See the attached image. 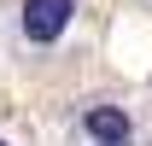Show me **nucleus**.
<instances>
[{
  "mask_svg": "<svg viewBox=\"0 0 152 146\" xmlns=\"http://www.w3.org/2000/svg\"><path fill=\"white\" fill-rule=\"evenodd\" d=\"M0 146H12V140H0Z\"/></svg>",
  "mask_w": 152,
  "mask_h": 146,
  "instance_id": "obj_3",
  "label": "nucleus"
},
{
  "mask_svg": "<svg viewBox=\"0 0 152 146\" xmlns=\"http://www.w3.org/2000/svg\"><path fill=\"white\" fill-rule=\"evenodd\" d=\"M76 134H82L88 146H129V140H134V111H129V105H111V99H99V105L82 111Z\"/></svg>",
  "mask_w": 152,
  "mask_h": 146,
  "instance_id": "obj_2",
  "label": "nucleus"
},
{
  "mask_svg": "<svg viewBox=\"0 0 152 146\" xmlns=\"http://www.w3.org/2000/svg\"><path fill=\"white\" fill-rule=\"evenodd\" d=\"M76 23V0H23L12 18V41L23 53H47L64 41V29Z\"/></svg>",
  "mask_w": 152,
  "mask_h": 146,
  "instance_id": "obj_1",
  "label": "nucleus"
},
{
  "mask_svg": "<svg viewBox=\"0 0 152 146\" xmlns=\"http://www.w3.org/2000/svg\"><path fill=\"white\" fill-rule=\"evenodd\" d=\"M129 146H134V140H129Z\"/></svg>",
  "mask_w": 152,
  "mask_h": 146,
  "instance_id": "obj_4",
  "label": "nucleus"
}]
</instances>
